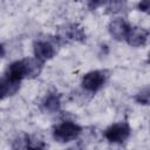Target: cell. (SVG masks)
<instances>
[{
  "instance_id": "15",
  "label": "cell",
  "mask_w": 150,
  "mask_h": 150,
  "mask_svg": "<svg viewBox=\"0 0 150 150\" xmlns=\"http://www.w3.org/2000/svg\"><path fill=\"white\" fill-rule=\"evenodd\" d=\"M4 55H5V48H4V46L0 43V59L4 57Z\"/></svg>"
},
{
  "instance_id": "11",
  "label": "cell",
  "mask_w": 150,
  "mask_h": 150,
  "mask_svg": "<svg viewBox=\"0 0 150 150\" xmlns=\"http://www.w3.org/2000/svg\"><path fill=\"white\" fill-rule=\"evenodd\" d=\"M125 8H127L125 0H110L108 2L107 13H109V14H117V13L123 12Z\"/></svg>"
},
{
  "instance_id": "1",
  "label": "cell",
  "mask_w": 150,
  "mask_h": 150,
  "mask_svg": "<svg viewBox=\"0 0 150 150\" xmlns=\"http://www.w3.org/2000/svg\"><path fill=\"white\" fill-rule=\"evenodd\" d=\"M42 70V62L36 57H28L12 62L6 71L5 76L15 82H21L23 79H34L40 75Z\"/></svg>"
},
{
  "instance_id": "12",
  "label": "cell",
  "mask_w": 150,
  "mask_h": 150,
  "mask_svg": "<svg viewBox=\"0 0 150 150\" xmlns=\"http://www.w3.org/2000/svg\"><path fill=\"white\" fill-rule=\"evenodd\" d=\"M135 100H136L137 103L146 105V104L149 103V89L145 88L144 90H141V93H138V94L135 96Z\"/></svg>"
},
{
  "instance_id": "5",
  "label": "cell",
  "mask_w": 150,
  "mask_h": 150,
  "mask_svg": "<svg viewBox=\"0 0 150 150\" xmlns=\"http://www.w3.org/2000/svg\"><path fill=\"white\" fill-rule=\"evenodd\" d=\"M108 29H109L110 35L115 40L122 41V40L127 39V35H128L129 29H130V25L123 18H116L109 22Z\"/></svg>"
},
{
  "instance_id": "3",
  "label": "cell",
  "mask_w": 150,
  "mask_h": 150,
  "mask_svg": "<svg viewBox=\"0 0 150 150\" xmlns=\"http://www.w3.org/2000/svg\"><path fill=\"white\" fill-rule=\"evenodd\" d=\"M131 134V128L127 122H117L104 130V137L110 143H123Z\"/></svg>"
},
{
  "instance_id": "2",
  "label": "cell",
  "mask_w": 150,
  "mask_h": 150,
  "mask_svg": "<svg viewBox=\"0 0 150 150\" xmlns=\"http://www.w3.org/2000/svg\"><path fill=\"white\" fill-rule=\"evenodd\" d=\"M82 131V128L70 121H64L54 128L53 136L60 143H68L76 139Z\"/></svg>"
},
{
  "instance_id": "4",
  "label": "cell",
  "mask_w": 150,
  "mask_h": 150,
  "mask_svg": "<svg viewBox=\"0 0 150 150\" xmlns=\"http://www.w3.org/2000/svg\"><path fill=\"white\" fill-rule=\"evenodd\" d=\"M107 81V73L104 70H91L87 73L82 79V87L84 90L90 93L98 91Z\"/></svg>"
},
{
  "instance_id": "7",
  "label": "cell",
  "mask_w": 150,
  "mask_h": 150,
  "mask_svg": "<svg viewBox=\"0 0 150 150\" xmlns=\"http://www.w3.org/2000/svg\"><path fill=\"white\" fill-rule=\"evenodd\" d=\"M149 32L141 27H130L127 35V42L132 47H143L146 45Z\"/></svg>"
},
{
  "instance_id": "14",
  "label": "cell",
  "mask_w": 150,
  "mask_h": 150,
  "mask_svg": "<svg viewBox=\"0 0 150 150\" xmlns=\"http://www.w3.org/2000/svg\"><path fill=\"white\" fill-rule=\"evenodd\" d=\"M138 9L143 11V12H148L149 11V0H141V2L138 4Z\"/></svg>"
},
{
  "instance_id": "13",
  "label": "cell",
  "mask_w": 150,
  "mask_h": 150,
  "mask_svg": "<svg viewBox=\"0 0 150 150\" xmlns=\"http://www.w3.org/2000/svg\"><path fill=\"white\" fill-rule=\"evenodd\" d=\"M109 1H110V0H87L88 6H89L91 9H95V8H97V7L102 6V5H105V4H108Z\"/></svg>"
},
{
  "instance_id": "6",
  "label": "cell",
  "mask_w": 150,
  "mask_h": 150,
  "mask_svg": "<svg viewBox=\"0 0 150 150\" xmlns=\"http://www.w3.org/2000/svg\"><path fill=\"white\" fill-rule=\"evenodd\" d=\"M33 49H34L35 57L38 60H40L41 62L48 61V60L53 59V56L55 55V48H54V46L50 42L45 41V40L35 41Z\"/></svg>"
},
{
  "instance_id": "9",
  "label": "cell",
  "mask_w": 150,
  "mask_h": 150,
  "mask_svg": "<svg viewBox=\"0 0 150 150\" xmlns=\"http://www.w3.org/2000/svg\"><path fill=\"white\" fill-rule=\"evenodd\" d=\"M60 107H61V100L60 96L55 93L48 94L42 101V109L48 114L56 112L60 109Z\"/></svg>"
},
{
  "instance_id": "10",
  "label": "cell",
  "mask_w": 150,
  "mask_h": 150,
  "mask_svg": "<svg viewBox=\"0 0 150 150\" xmlns=\"http://www.w3.org/2000/svg\"><path fill=\"white\" fill-rule=\"evenodd\" d=\"M64 36L67 39H69V40L79 41V40H83L84 39V33H83L82 28L79 27L77 25H71V26L66 28Z\"/></svg>"
},
{
  "instance_id": "8",
  "label": "cell",
  "mask_w": 150,
  "mask_h": 150,
  "mask_svg": "<svg viewBox=\"0 0 150 150\" xmlns=\"http://www.w3.org/2000/svg\"><path fill=\"white\" fill-rule=\"evenodd\" d=\"M20 89V82L9 80L7 76H0V100L13 96Z\"/></svg>"
}]
</instances>
